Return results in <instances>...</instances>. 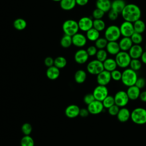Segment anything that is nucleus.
<instances>
[{"label": "nucleus", "instance_id": "obj_5", "mask_svg": "<svg viewBox=\"0 0 146 146\" xmlns=\"http://www.w3.org/2000/svg\"><path fill=\"white\" fill-rule=\"evenodd\" d=\"M119 27L116 25H110L108 26L104 32V38L108 41H117L121 36Z\"/></svg>", "mask_w": 146, "mask_h": 146}, {"label": "nucleus", "instance_id": "obj_24", "mask_svg": "<svg viewBox=\"0 0 146 146\" xmlns=\"http://www.w3.org/2000/svg\"><path fill=\"white\" fill-rule=\"evenodd\" d=\"M103 64L104 69L109 72H111L116 70L117 67L115 59L111 58H108L107 59H106L103 62Z\"/></svg>", "mask_w": 146, "mask_h": 146}, {"label": "nucleus", "instance_id": "obj_6", "mask_svg": "<svg viewBox=\"0 0 146 146\" xmlns=\"http://www.w3.org/2000/svg\"><path fill=\"white\" fill-rule=\"evenodd\" d=\"M115 59L117 66L122 68H126L129 66L132 58L128 52L120 51L115 55Z\"/></svg>", "mask_w": 146, "mask_h": 146}, {"label": "nucleus", "instance_id": "obj_43", "mask_svg": "<svg viewBox=\"0 0 146 146\" xmlns=\"http://www.w3.org/2000/svg\"><path fill=\"white\" fill-rule=\"evenodd\" d=\"M119 110L120 107L115 104L108 108V113L111 116H116Z\"/></svg>", "mask_w": 146, "mask_h": 146}, {"label": "nucleus", "instance_id": "obj_25", "mask_svg": "<svg viewBox=\"0 0 146 146\" xmlns=\"http://www.w3.org/2000/svg\"><path fill=\"white\" fill-rule=\"evenodd\" d=\"M125 5V2L124 0H113L111 2V9L118 13H121Z\"/></svg>", "mask_w": 146, "mask_h": 146}, {"label": "nucleus", "instance_id": "obj_21", "mask_svg": "<svg viewBox=\"0 0 146 146\" xmlns=\"http://www.w3.org/2000/svg\"><path fill=\"white\" fill-rule=\"evenodd\" d=\"M119 45L121 51H128L132 46L133 44L130 37L123 36L119 40Z\"/></svg>", "mask_w": 146, "mask_h": 146}, {"label": "nucleus", "instance_id": "obj_17", "mask_svg": "<svg viewBox=\"0 0 146 146\" xmlns=\"http://www.w3.org/2000/svg\"><path fill=\"white\" fill-rule=\"evenodd\" d=\"M143 47L140 44H133L128 51V53L132 59L140 58L143 52Z\"/></svg>", "mask_w": 146, "mask_h": 146}, {"label": "nucleus", "instance_id": "obj_11", "mask_svg": "<svg viewBox=\"0 0 146 146\" xmlns=\"http://www.w3.org/2000/svg\"><path fill=\"white\" fill-rule=\"evenodd\" d=\"M87 108L88 109L90 113L92 115H98L103 112L104 107L103 105L102 102L95 100L92 103L87 105Z\"/></svg>", "mask_w": 146, "mask_h": 146}, {"label": "nucleus", "instance_id": "obj_28", "mask_svg": "<svg viewBox=\"0 0 146 146\" xmlns=\"http://www.w3.org/2000/svg\"><path fill=\"white\" fill-rule=\"evenodd\" d=\"M87 78L86 72L83 70H77L74 75L75 81L79 84L84 83Z\"/></svg>", "mask_w": 146, "mask_h": 146}, {"label": "nucleus", "instance_id": "obj_30", "mask_svg": "<svg viewBox=\"0 0 146 146\" xmlns=\"http://www.w3.org/2000/svg\"><path fill=\"white\" fill-rule=\"evenodd\" d=\"M13 26L16 30L21 31L26 29L27 26V22L24 19L19 18L14 21Z\"/></svg>", "mask_w": 146, "mask_h": 146}, {"label": "nucleus", "instance_id": "obj_16", "mask_svg": "<svg viewBox=\"0 0 146 146\" xmlns=\"http://www.w3.org/2000/svg\"><path fill=\"white\" fill-rule=\"evenodd\" d=\"M80 110V108L76 104H70L66 108L64 113L67 117L73 119L79 115Z\"/></svg>", "mask_w": 146, "mask_h": 146}, {"label": "nucleus", "instance_id": "obj_26", "mask_svg": "<svg viewBox=\"0 0 146 146\" xmlns=\"http://www.w3.org/2000/svg\"><path fill=\"white\" fill-rule=\"evenodd\" d=\"M59 2L61 9L65 11L71 10L76 5L75 0H61Z\"/></svg>", "mask_w": 146, "mask_h": 146}, {"label": "nucleus", "instance_id": "obj_29", "mask_svg": "<svg viewBox=\"0 0 146 146\" xmlns=\"http://www.w3.org/2000/svg\"><path fill=\"white\" fill-rule=\"evenodd\" d=\"M134 31L136 33L142 34L144 32L146 26L143 21L139 19L133 23Z\"/></svg>", "mask_w": 146, "mask_h": 146}, {"label": "nucleus", "instance_id": "obj_49", "mask_svg": "<svg viewBox=\"0 0 146 146\" xmlns=\"http://www.w3.org/2000/svg\"><path fill=\"white\" fill-rule=\"evenodd\" d=\"M90 112L87 108H81L79 112V116L82 117H86L88 116Z\"/></svg>", "mask_w": 146, "mask_h": 146}, {"label": "nucleus", "instance_id": "obj_22", "mask_svg": "<svg viewBox=\"0 0 146 146\" xmlns=\"http://www.w3.org/2000/svg\"><path fill=\"white\" fill-rule=\"evenodd\" d=\"M46 76L50 80H55L58 78L60 75V71L55 66L47 67L46 72Z\"/></svg>", "mask_w": 146, "mask_h": 146}, {"label": "nucleus", "instance_id": "obj_1", "mask_svg": "<svg viewBox=\"0 0 146 146\" xmlns=\"http://www.w3.org/2000/svg\"><path fill=\"white\" fill-rule=\"evenodd\" d=\"M121 14L124 21L133 23L136 21L140 19L141 11L137 5L129 3L126 4Z\"/></svg>", "mask_w": 146, "mask_h": 146}, {"label": "nucleus", "instance_id": "obj_35", "mask_svg": "<svg viewBox=\"0 0 146 146\" xmlns=\"http://www.w3.org/2000/svg\"><path fill=\"white\" fill-rule=\"evenodd\" d=\"M129 68L137 71L140 70L142 66V62L139 59H132L129 63Z\"/></svg>", "mask_w": 146, "mask_h": 146}, {"label": "nucleus", "instance_id": "obj_33", "mask_svg": "<svg viewBox=\"0 0 146 146\" xmlns=\"http://www.w3.org/2000/svg\"><path fill=\"white\" fill-rule=\"evenodd\" d=\"M67 60L64 57L59 56L54 59V66H55L59 69H60L65 67L67 64Z\"/></svg>", "mask_w": 146, "mask_h": 146}, {"label": "nucleus", "instance_id": "obj_31", "mask_svg": "<svg viewBox=\"0 0 146 146\" xmlns=\"http://www.w3.org/2000/svg\"><path fill=\"white\" fill-rule=\"evenodd\" d=\"M60 46L63 48H68L72 44V36L64 34L61 38L60 41Z\"/></svg>", "mask_w": 146, "mask_h": 146}, {"label": "nucleus", "instance_id": "obj_50", "mask_svg": "<svg viewBox=\"0 0 146 146\" xmlns=\"http://www.w3.org/2000/svg\"><path fill=\"white\" fill-rule=\"evenodd\" d=\"M89 0H75L76 5L80 6H84L86 5Z\"/></svg>", "mask_w": 146, "mask_h": 146}, {"label": "nucleus", "instance_id": "obj_8", "mask_svg": "<svg viewBox=\"0 0 146 146\" xmlns=\"http://www.w3.org/2000/svg\"><path fill=\"white\" fill-rule=\"evenodd\" d=\"M113 97L115 104H116L120 108L125 107L128 104L129 100L126 91L123 90L117 91Z\"/></svg>", "mask_w": 146, "mask_h": 146}, {"label": "nucleus", "instance_id": "obj_34", "mask_svg": "<svg viewBox=\"0 0 146 146\" xmlns=\"http://www.w3.org/2000/svg\"><path fill=\"white\" fill-rule=\"evenodd\" d=\"M93 27L99 32L103 31L106 29L105 22L102 19L93 20Z\"/></svg>", "mask_w": 146, "mask_h": 146}, {"label": "nucleus", "instance_id": "obj_10", "mask_svg": "<svg viewBox=\"0 0 146 146\" xmlns=\"http://www.w3.org/2000/svg\"><path fill=\"white\" fill-rule=\"evenodd\" d=\"M119 29L121 35L125 37H131L135 32L133 23L125 21L121 23Z\"/></svg>", "mask_w": 146, "mask_h": 146}, {"label": "nucleus", "instance_id": "obj_9", "mask_svg": "<svg viewBox=\"0 0 146 146\" xmlns=\"http://www.w3.org/2000/svg\"><path fill=\"white\" fill-rule=\"evenodd\" d=\"M92 94L95 100L102 102L108 95V90L106 86L98 84L94 89Z\"/></svg>", "mask_w": 146, "mask_h": 146}, {"label": "nucleus", "instance_id": "obj_40", "mask_svg": "<svg viewBox=\"0 0 146 146\" xmlns=\"http://www.w3.org/2000/svg\"><path fill=\"white\" fill-rule=\"evenodd\" d=\"M32 126L29 123H24L21 127V131L25 135H30L32 132Z\"/></svg>", "mask_w": 146, "mask_h": 146}, {"label": "nucleus", "instance_id": "obj_15", "mask_svg": "<svg viewBox=\"0 0 146 146\" xmlns=\"http://www.w3.org/2000/svg\"><path fill=\"white\" fill-rule=\"evenodd\" d=\"M89 55L84 49H79L76 51L74 55L75 61L80 64L86 63L88 59Z\"/></svg>", "mask_w": 146, "mask_h": 146}, {"label": "nucleus", "instance_id": "obj_52", "mask_svg": "<svg viewBox=\"0 0 146 146\" xmlns=\"http://www.w3.org/2000/svg\"><path fill=\"white\" fill-rule=\"evenodd\" d=\"M140 58H141V62L146 64V51H143Z\"/></svg>", "mask_w": 146, "mask_h": 146}, {"label": "nucleus", "instance_id": "obj_23", "mask_svg": "<svg viewBox=\"0 0 146 146\" xmlns=\"http://www.w3.org/2000/svg\"><path fill=\"white\" fill-rule=\"evenodd\" d=\"M96 7L103 11L104 13L108 12L111 9V1L110 0H96Z\"/></svg>", "mask_w": 146, "mask_h": 146}, {"label": "nucleus", "instance_id": "obj_36", "mask_svg": "<svg viewBox=\"0 0 146 146\" xmlns=\"http://www.w3.org/2000/svg\"><path fill=\"white\" fill-rule=\"evenodd\" d=\"M96 59L103 62L108 58V52L105 49H98L96 54Z\"/></svg>", "mask_w": 146, "mask_h": 146}, {"label": "nucleus", "instance_id": "obj_42", "mask_svg": "<svg viewBox=\"0 0 146 146\" xmlns=\"http://www.w3.org/2000/svg\"><path fill=\"white\" fill-rule=\"evenodd\" d=\"M111 79L115 81H119L121 80L122 72H120L119 70L116 69L111 72Z\"/></svg>", "mask_w": 146, "mask_h": 146}, {"label": "nucleus", "instance_id": "obj_18", "mask_svg": "<svg viewBox=\"0 0 146 146\" xmlns=\"http://www.w3.org/2000/svg\"><path fill=\"white\" fill-rule=\"evenodd\" d=\"M118 120L121 123L127 122L131 119V112L126 107H121L116 115Z\"/></svg>", "mask_w": 146, "mask_h": 146}, {"label": "nucleus", "instance_id": "obj_54", "mask_svg": "<svg viewBox=\"0 0 146 146\" xmlns=\"http://www.w3.org/2000/svg\"><path fill=\"white\" fill-rule=\"evenodd\" d=\"M145 51H146V44H145Z\"/></svg>", "mask_w": 146, "mask_h": 146}, {"label": "nucleus", "instance_id": "obj_19", "mask_svg": "<svg viewBox=\"0 0 146 146\" xmlns=\"http://www.w3.org/2000/svg\"><path fill=\"white\" fill-rule=\"evenodd\" d=\"M127 95L129 100H135L139 98L140 94V89L138 88L136 86L133 85L128 87V89L126 91Z\"/></svg>", "mask_w": 146, "mask_h": 146}, {"label": "nucleus", "instance_id": "obj_38", "mask_svg": "<svg viewBox=\"0 0 146 146\" xmlns=\"http://www.w3.org/2000/svg\"><path fill=\"white\" fill-rule=\"evenodd\" d=\"M103 105L104 108H109L110 107L115 104V100L114 97L111 95H108L103 101H102Z\"/></svg>", "mask_w": 146, "mask_h": 146}, {"label": "nucleus", "instance_id": "obj_46", "mask_svg": "<svg viewBox=\"0 0 146 146\" xmlns=\"http://www.w3.org/2000/svg\"><path fill=\"white\" fill-rule=\"evenodd\" d=\"M89 56H93L96 55L98 51V48L95 46H90L86 50Z\"/></svg>", "mask_w": 146, "mask_h": 146}, {"label": "nucleus", "instance_id": "obj_12", "mask_svg": "<svg viewBox=\"0 0 146 146\" xmlns=\"http://www.w3.org/2000/svg\"><path fill=\"white\" fill-rule=\"evenodd\" d=\"M111 72L104 70L96 75V82L99 85L107 86L111 80Z\"/></svg>", "mask_w": 146, "mask_h": 146}, {"label": "nucleus", "instance_id": "obj_3", "mask_svg": "<svg viewBox=\"0 0 146 146\" xmlns=\"http://www.w3.org/2000/svg\"><path fill=\"white\" fill-rule=\"evenodd\" d=\"M131 119L138 125L146 124V109L143 107L135 108L131 112Z\"/></svg>", "mask_w": 146, "mask_h": 146}, {"label": "nucleus", "instance_id": "obj_13", "mask_svg": "<svg viewBox=\"0 0 146 146\" xmlns=\"http://www.w3.org/2000/svg\"><path fill=\"white\" fill-rule=\"evenodd\" d=\"M78 23L79 29L83 31L86 32L93 27V20L88 17H82Z\"/></svg>", "mask_w": 146, "mask_h": 146}, {"label": "nucleus", "instance_id": "obj_20", "mask_svg": "<svg viewBox=\"0 0 146 146\" xmlns=\"http://www.w3.org/2000/svg\"><path fill=\"white\" fill-rule=\"evenodd\" d=\"M106 49L108 54H110L112 55H116L119 51H121L119 43L117 41L108 42Z\"/></svg>", "mask_w": 146, "mask_h": 146}, {"label": "nucleus", "instance_id": "obj_39", "mask_svg": "<svg viewBox=\"0 0 146 146\" xmlns=\"http://www.w3.org/2000/svg\"><path fill=\"white\" fill-rule=\"evenodd\" d=\"M130 38L133 44H140L143 40L142 34L136 32H134Z\"/></svg>", "mask_w": 146, "mask_h": 146}, {"label": "nucleus", "instance_id": "obj_41", "mask_svg": "<svg viewBox=\"0 0 146 146\" xmlns=\"http://www.w3.org/2000/svg\"><path fill=\"white\" fill-rule=\"evenodd\" d=\"M104 14L105 13L103 11L99 9L96 8L92 11V17L94 18V19H102L104 15Z\"/></svg>", "mask_w": 146, "mask_h": 146}, {"label": "nucleus", "instance_id": "obj_2", "mask_svg": "<svg viewBox=\"0 0 146 146\" xmlns=\"http://www.w3.org/2000/svg\"><path fill=\"white\" fill-rule=\"evenodd\" d=\"M137 78L136 71L130 68H126L122 72L121 81L124 86L128 87L135 85Z\"/></svg>", "mask_w": 146, "mask_h": 146}, {"label": "nucleus", "instance_id": "obj_44", "mask_svg": "<svg viewBox=\"0 0 146 146\" xmlns=\"http://www.w3.org/2000/svg\"><path fill=\"white\" fill-rule=\"evenodd\" d=\"M95 100V99L92 93V94L91 93L87 94L83 98V101H84V103L87 105H88L89 104L92 103Z\"/></svg>", "mask_w": 146, "mask_h": 146}, {"label": "nucleus", "instance_id": "obj_48", "mask_svg": "<svg viewBox=\"0 0 146 146\" xmlns=\"http://www.w3.org/2000/svg\"><path fill=\"white\" fill-rule=\"evenodd\" d=\"M44 63L45 66L47 67L52 66L54 64V59L51 56H47L44 59Z\"/></svg>", "mask_w": 146, "mask_h": 146}, {"label": "nucleus", "instance_id": "obj_27", "mask_svg": "<svg viewBox=\"0 0 146 146\" xmlns=\"http://www.w3.org/2000/svg\"><path fill=\"white\" fill-rule=\"evenodd\" d=\"M86 38L88 40L95 42L100 37V32L94 27L86 31Z\"/></svg>", "mask_w": 146, "mask_h": 146}, {"label": "nucleus", "instance_id": "obj_7", "mask_svg": "<svg viewBox=\"0 0 146 146\" xmlns=\"http://www.w3.org/2000/svg\"><path fill=\"white\" fill-rule=\"evenodd\" d=\"M86 68L88 73L95 75H97L104 70L103 62L96 59L89 62L87 65Z\"/></svg>", "mask_w": 146, "mask_h": 146}, {"label": "nucleus", "instance_id": "obj_4", "mask_svg": "<svg viewBox=\"0 0 146 146\" xmlns=\"http://www.w3.org/2000/svg\"><path fill=\"white\" fill-rule=\"evenodd\" d=\"M62 30L64 34L72 36L78 33L79 30L78 23L74 19H67L63 22Z\"/></svg>", "mask_w": 146, "mask_h": 146}, {"label": "nucleus", "instance_id": "obj_51", "mask_svg": "<svg viewBox=\"0 0 146 146\" xmlns=\"http://www.w3.org/2000/svg\"><path fill=\"white\" fill-rule=\"evenodd\" d=\"M139 99L143 102L146 103V91H143L140 92Z\"/></svg>", "mask_w": 146, "mask_h": 146}, {"label": "nucleus", "instance_id": "obj_14", "mask_svg": "<svg viewBox=\"0 0 146 146\" xmlns=\"http://www.w3.org/2000/svg\"><path fill=\"white\" fill-rule=\"evenodd\" d=\"M87 39L86 36L82 33H77L73 36H72V44L77 47H83L87 43Z\"/></svg>", "mask_w": 146, "mask_h": 146}, {"label": "nucleus", "instance_id": "obj_47", "mask_svg": "<svg viewBox=\"0 0 146 146\" xmlns=\"http://www.w3.org/2000/svg\"><path fill=\"white\" fill-rule=\"evenodd\" d=\"M145 84H146V80L144 78H138L135 85L136 86L140 89H141L145 87Z\"/></svg>", "mask_w": 146, "mask_h": 146}, {"label": "nucleus", "instance_id": "obj_45", "mask_svg": "<svg viewBox=\"0 0 146 146\" xmlns=\"http://www.w3.org/2000/svg\"><path fill=\"white\" fill-rule=\"evenodd\" d=\"M119 13H118L117 12L111 9L108 12V17L111 21H115L119 17Z\"/></svg>", "mask_w": 146, "mask_h": 146}, {"label": "nucleus", "instance_id": "obj_32", "mask_svg": "<svg viewBox=\"0 0 146 146\" xmlns=\"http://www.w3.org/2000/svg\"><path fill=\"white\" fill-rule=\"evenodd\" d=\"M21 146H34V140L30 135H24L20 141Z\"/></svg>", "mask_w": 146, "mask_h": 146}, {"label": "nucleus", "instance_id": "obj_37", "mask_svg": "<svg viewBox=\"0 0 146 146\" xmlns=\"http://www.w3.org/2000/svg\"><path fill=\"white\" fill-rule=\"evenodd\" d=\"M108 42V41L105 38L99 37L95 42V46L98 49H104L106 47Z\"/></svg>", "mask_w": 146, "mask_h": 146}, {"label": "nucleus", "instance_id": "obj_53", "mask_svg": "<svg viewBox=\"0 0 146 146\" xmlns=\"http://www.w3.org/2000/svg\"><path fill=\"white\" fill-rule=\"evenodd\" d=\"M53 1H55V2H60L61 0H52Z\"/></svg>", "mask_w": 146, "mask_h": 146}]
</instances>
